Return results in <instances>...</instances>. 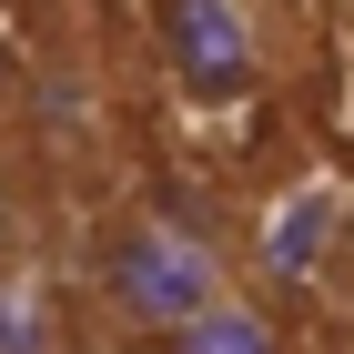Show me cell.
Returning <instances> with one entry per match:
<instances>
[{
	"label": "cell",
	"mask_w": 354,
	"mask_h": 354,
	"mask_svg": "<svg viewBox=\"0 0 354 354\" xmlns=\"http://www.w3.org/2000/svg\"><path fill=\"white\" fill-rule=\"evenodd\" d=\"M82 294L102 304L111 334L162 344V334H183L192 314H213V304L233 294V263H223V243L192 233L183 213H162V203H122V213L91 233V253H82Z\"/></svg>",
	"instance_id": "1"
},
{
	"label": "cell",
	"mask_w": 354,
	"mask_h": 354,
	"mask_svg": "<svg viewBox=\"0 0 354 354\" xmlns=\"http://www.w3.org/2000/svg\"><path fill=\"white\" fill-rule=\"evenodd\" d=\"M152 41L192 102H243L263 82V41H253L243 0H152Z\"/></svg>",
	"instance_id": "2"
},
{
	"label": "cell",
	"mask_w": 354,
	"mask_h": 354,
	"mask_svg": "<svg viewBox=\"0 0 354 354\" xmlns=\"http://www.w3.org/2000/svg\"><path fill=\"white\" fill-rule=\"evenodd\" d=\"M152 354H283V334H273V314L253 294H223L213 314H192L183 334H162Z\"/></svg>",
	"instance_id": "3"
},
{
	"label": "cell",
	"mask_w": 354,
	"mask_h": 354,
	"mask_svg": "<svg viewBox=\"0 0 354 354\" xmlns=\"http://www.w3.org/2000/svg\"><path fill=\"white\" fill-rule=\"evenodd\" d=\"M10 273H41V192H30V162L0 132V283Z\"/></svg>",
	"instance_id": "4"
},
{
	"label": "cell",
	"mask_w": 354,
	"mask_h": 354,
	"mask_svg": "<svg viewBox=\"0 0 354 354\" xmlns=\"http://www.w3.org/2000/svg\"><path fill=\"white\" fill-rule=\"evenodd\" d=\"M0 354H71L61 304H51L41 273H10V283H0Z\"/></svg>",
	"instance_id": "5"
},
{
	"label": "cell",
	"mask_w": 354,
	"mask_h": 354,
	"mask_svg": "<svg viewBox=\"0 0 354 354\" xmlns=\"http://www.w3.org/2000/svg\"><path fill=\"white\" fill-rule=\"evenodd\" d=\"M314 283H324V304L344 314V334H354V203H324V243H314Z\"/></svg>",
	"instance_id": "6"
},
{
	"label": "cell",
	"mask_w": 354,
	"mask_h": 354,
	"mask_svg": "<svg viewBox=\"0 0 354 354\" xmlns=\"http://www.w3.org/2000/svg\"><path fill=\"white\" fill-rule=\"evenodd\" d=\"M51 10H61V0H0V21H21V30H30V21H51Z\"/></svg>",
	"instance_id": "7"
}]
</instances>
